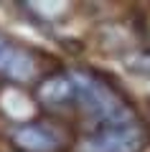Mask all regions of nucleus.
Here are the masks:
<instances>
[{
	"label": "nucleus",
	"mask_w": 150,
	"mask_h": 152,
	"mask_svg": "<svg viewBox=\"0 0 150 152\" xmlns=\"http://www.w3.org/2000/svg\"><path fill=\"white\" fill-rule=\"evenodd\" d=\"M127 69L132 74L140 76H150V51H143V53H135L127 58Z\"/></svg>",
	"instance_id": "423d86ee"
},
{
	"label": "nucleus",
	"mask_w": 150,
	"mask_h": 152,
	"mask_svg": "<svg viewBox=\"0 0 150 152\" xmlns=\"http://www.w3.org/2000/svg\"><path fill=\"white\" fill-rule=\"evenodd\" d=\"M0 74L13 81H31L36 76V61L28 51L10 43L5 36H0Z\"/></svg>",
	"instance_id": "7ed1b4c3"
},
{
	"label": "nucleus",
	"mask_w": 150,
	"mask_h": 152,
	"mask_svg": "<svg viewBox=\"0 0 150 152\" xmlns=\"http://www.w3.org/2000/svg\"><path fill=\"white\" fill-rule=\"evenodd\" d=\"M36 96L46 107H61L74 99V81H71V76H48L36 89Z\"/></svg>",
	"instance_id": "39448f33"
},
{
	"label": "nucleus",
	"mask_w": 150,
	"mask_h": 152,
	"mask_svg": "<svg viewBox=\"0 0 150 152\" xmlns=\"http://www.w3.org/2000/svg\"><path fill=\"white\" fill-rule=\"evenodd\" d=\"M13 142L26 152H56L61 137L46 124H23L13 129Z\"/></svg>",
	"instance_id": "20e7f679"
},
{
	"label": "nucleus",
	"mask_w": 150,
	"mask_h": 152,
	"mask_svg": "<svg viewBox=\"0 0 150 152\" xmlns=\"http://www.w3.org/2000/svg\"><path fill=\"white\" fill-rule=\"evenodd\" d=\"M143 140H145V132L135 122H125V124L97 129V134L89 137L86 145L92 152H137Z\"/></svg>",
	"instance_id": "f03ea898"
},
{
	"label": "nucleus",
	"mask_w": 150,
	"mask_h": 152,
	"mask_svg": "<svg viewBox=\"0 0 150 152\" xmlns=\"http://www.w3.org/2000/svg\"><path fill=\"white\" fill-rule=\"evenodd\" d=\"M71 81H74V99L86 112V117H92L97 129L132 122L130 109L120 102V96L104 81H99L89 74H74Z\"/></svg>",
	"instance_id": "f257e3e1"
}]
</instances>
